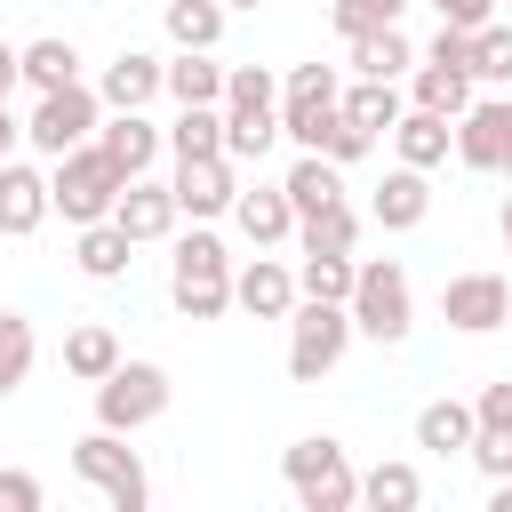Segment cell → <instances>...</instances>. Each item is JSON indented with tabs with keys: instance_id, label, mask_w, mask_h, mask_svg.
<instances>
[{
	"instance_id": "6da1fadb",
	"label": "cell",
	"mask_w": 512,
	"mask_h": 512,
	"mask_svg": "<svg viewBox=\"0 0 512 512\" xmlns=\"http://www.w3.org/2000/svg\"><path fill=\"white\" fill-rule=\"evenodd\" d=\"M168 296H176L184 320H224V312H232V256H224V240H216L208 224H192V232L176 240V256H168Z\"/></svg>"
},
{
	"instance_id": "7a4b0ae2",
	"label": "cell",
	"mask_w": 512,
	"mask_h": 512,
	"mask_svg": "<svg viewBox=\"0 0 512 512\" xmlns=\"http://www.w3.org/2000/svg\"><path fill=\"white\" fill-rule=\"evenodd\" d=\"M120 192H128V176L104 160V144L88 136V144H72L64 160H48V200H56V216L64 224H104L112 208H120Z\"/></svg>"
},
{
	"instance_id": "3957f363",
	"label": "cell",
	"mask_w": 512,
	"mask_h": 512,
	"mask_svg": "<svg viewBox=\"0 0 512 512\" xmlns=\"http://www.w3.org/2000/svg\"><path fill=\"white\" fill-rule=\"evenodd\" d=\"M72 472H80L112 512H144V504H152L144 456H136V448H128V432H112V424H96V432H80V440H72Z\"/></svg>"
},
{
	"instance_id": "277c9868",
	"label": "cell",
	"mask_w": 512,
	"mask_h": 512,
	"mask_svg": "<svg viewBox=\"0 0 512 512\" xmlns=\"http://www.w3.org/2000/svg\"><path fill=\"white\" fill-rule=\"evenodd\" d=\"M352 304H320V296H296V312H288V376L296 384H320V376H336V360L352 352Z\"/></svg>"
},
{
	"instance_id": "5b68a950",
	"label": "cell",
	"mask_w": 512,
	"mask_h": 512,
	"mask_svg": "<svg viewBox=\"0 0 512 512\" xmlns=\"http://www.w3.org/2000/svg\"><path fill=\"white\" fill-rule=\"evenodd\" d=\"M280 472H288V488H296L304 512H352L360 504V472L344 464V440H328V432H304L280 456Z\"/></svg>"
},
{
	"instance_id": "8992f818",
	"label": "cell",
	"mask_w": 512,
	"mask_h": 512,
	"mask_svg": "<svg viewBox=\"0 0 512 512\" xmlns=\"http://www.w3.org/2000/svg\"><path fill=\"white\" fill-rule=\"evenodd\" d=\"M352 328L376 336V344H408L416 328V296H408V272L392 256H368L360 280H352Z\"/></svg>"
},
{
	"instance_id": "52a82bcc",
	"label": "cell",
	"mask_w": 512,
	"mask_h": 512,
	"mask_svg": "<svg viewBox=\"0 0 512 512\" xmlns=\"http://www.w3.org/2000/svg\"><path fill=\"white\" fill-rule=\"evenodd\" d=\"M104 128V96L88 88V80H72V88H48L40 104H32V120H24V144L40 152V160H64L72 144H88Z\"/></svg>"
},
{
	"instance_id": "ba28073f",
	"label": "cell",
	"mask_w": 512,
	"mask_h": 512,
	"mask_svg": "<svg viewBox=\"0 0 512 512\" xmlns=\"http://www.w3.org/2000/svg\"><path fill=\"white\" fill-rule=\"evenodd\" d=\"M168 416V368L160 360H120L104 384H96V424L112 432H144Z\"/></svg>"
},
{
	"instance_id": "9c48e42d",
	"label": "cell",
	"mask_w": 512,
	"mask_h": 512,
	"mask_svg": "<svg viewBox=\"0 0 512 512\" xmlns=\"http://www.w3.org/2000/svg\"><path fill=\"white\" fill-rule=\"evenodd\" d=\"M440 320H448L456 336L504 328V320H512V280H504V272H456V280L440 288Z\"/></svg>"
},
{
	"instance_id": "30bf717a",
	"label": "cell",
	"mask_w": 512,
	"mask_h": 512,
	"mask_svg": "<svg viewBox=\"0 0 512 512\" xmlns=\"http://www.w3.org/2000/svg\"><path fill=\"white\" fill-rule=\"evenodd\" d=\"M176 208L192 216V224H216V216H232V200H240V160L232 152H208V160H176Z\"/></svg>"
},
{
	"instance_id": "8fae6325",
	"label": "cell",
	"mask_w": 512,
	"mask_h": 512,
	"mask_svg": "<svg viewBox=\"0 0 512 512\" xmlns=\"http://www.w3.org/2000/svg\"><path fill=\"white\" fill-rule=\"evenodd\" d=\"M504 152H512V96H472L456 112V160L480 168V176H496Z\"/></svg>"
},
{
	"instance_id": "7c38bea8",
	"label": "cell",
	"mask_w": 512,
	"mask_h": 512,
	"mask_svg": "<svg viewBox=\"0 0 512 512\" xmlns=\"http://www.w3.org/2000/svg\"><path fill=\"white\" fill-rule=\"evenodd\" d=\"M48 216H56V200H48V168H32V160H0V232H8V240H32Z\"/></svg>"
},
{
	"instance_id": "4fadbf2b",
	"label": "cell",
	"mask_w": 512,
	"mask_h": 512,
	"mask_svg": "<svg viewBox=\"0 0 512 512\" xmlns=\"http://www.w3.org/2000/svg\"><path fill=\"white\" fill-rule=\"evenodd\" d=\"M112 224L144 248V240H168L176 224H184V208H176V184H152V176H128V192H120V208H112Z\"/></svg>"
},
{
	"instance_id": "5bb4252c",
	"label": "cell",
	"mask_w": 512,
	"mask_h": 512,
	"mask_svg": "<svg viewBox=\"0 0 512 512\" xmlns=\"http://www.w3.org/2000/svg\"><path fill=\"white\" fill-rule=\"evenodd\" d=\"M296 296H304V288H296V272H288L280 256H256V264L232 272V304H240L248 320H288Z\"/></svg>"
},
{
	"instance_id": "9a60e30c",
	"label": "cell",
	"mask_w": 512,
	"mask_h": 512,
	"mask_svg": "<svg viewBox=\"0 0 512 512\" xmlns=\"http://www.w3.org/2000/svg\"><path fill=\"white\" fill-rule=\"evenodd\" d=\"M160 88H168V64H160V56H144V48H120V56L104 64V80H96L104 112H144Z\"/></svg>"
},
{
	"instance_id": "2e32d148",
	"label": "cell",
	"mask_w": 512,
	"mask_h": 512,
	"mask_svg": "<svg viewBox=\"0 0 512 512\" xmlns=\"http://www.w3.org/2000/svg\"><path fill=\"white\" fill-rule=\"evenodd\" d=\"M232 224H240L248 248H280V240H296V200H288V184H256V192L240 184Z\"/></svg>"
},
{
	"instance_id": "e0dca14e",
	"label": "cell",
	"mask_w": 512,
	"mask_h": 512,
	"mask_svg": "<svg viewBox=\"0 0 512 512\" xmlns=\"http://www.w3.org/2000/svg\"><path fill=\"white\" fill-rule=\"evenodd\" d=\"M96 144H104V160H112L120 176H152V160H160V144H168V128H152L144 112H104V128H96Z\"/></svg>"
},
{
	"instance_id": "ac0fdd59",
	"label": "cell",
	"mask_w": 512,
	"mask_h": 512,
	"mask_svg": "<svg viewBox=\"0 0 512 512\" xmlns=\"http://www.w3.org/2000/svg\"><path fill=\"white\" fill-rule=\"evenodd\" d=\"M392 152H400L408 168H424V176H432V168L456 152V120H448V112H424V104H408V112L392 120Z\"/></svg>"
},
{
	"instance_id": "d6986e66",
	"label": "cell",
	"mask_w": 512,
	"mask_h": 512,
	"mask_svg": "<svg viewBox=\"0 0 512 512\" xmlns=\"http://www.w3.org/2000/svg\"><path fill=\"white\" fill-rule=\"evenodd\" d=\"M368 216L384 224V232H416L424 216H432V184H424V168H384V184H376V200H368Z\"/></svg>"
},
{
	"instance_id": "ffe728a7",
	"label": "cell",
	"mask_w": 512,
	"mask_h": 512,
	"mask_svg": "<svg viewBox=\"0 0 512 512\" xmlns=\"http://www.w3.org/2000/svg\"><path fill=\"white\" fill-rule=\"evenodd\" d=\"M72 264L88 272V280H128V264H136V240L104 216V224H72Z\"/></svg>"
},
{
	"instance_id": "44dd1931",
	"label": "cell",
	"mask_w": 512,
	"mask_h": 512,
	"mask_svg": "<svg viewBox=\"0 0 512 512\" xmlns=\"http://www.w3.org/2000/svg\"><path fill=\"white\" fill-rule=\"evenodd\" d=\"M472 432H480V416H472V400H424L416 408V448H432V456H472Z\"/></svg>"
},
{
	"instance_id": "7402d4cb",
	"label": "cell",
	"mask_w": 512,
	"mask_h": 512,
	"mask_svg": "<svg viewBox=\"0 0 512 512\" xmlns=\"http://www.w3.org/2000/svg\"><path fill=\"white\" fill-rule=\"evenodd\" d=\"M408 104H424V112H464L472 104V64H440V56H424L416 72H408Z\"/></svg>"
},
{
	"instance_id": "603a6c76",
	"label": "cell",
	"mask_w": 512,
	"mask_h": 512,
	"mask_svg": "<svg viewBox=\"0 0 512 512\" xmlns=\"http://www.w3.org/2000/svg\"><path fill=\"white\" fill-rule=\"evenodd\" d=\"M344 48H352V72H360V80H400V72H416V48H408L400 24H376V32L344 40Z\"/></svg>"
},
{
	"instance_id": "cb8c5ba5",
	"label": "cell",
	"mask_w": 512,
	"mask_h": 512,
	"mask_svg": "<svg viewBox=\"0 0 512 512\" xmlns=\"http://www.w3.org/2000/svg\"><path fill=\"white\" fill-rule=\"evenodd\" d=\"M280 184H288V200H296V216H320L328 200H344V168H336L328 152H296Z\"/></svg>"
},
{
	"instance_id": "d4e9b609",
	"label": "cell",
	"mask_w": 512,
	"mask_h": 512,
	"mask_svg": "<svg viewBox=\"0 0 512 512\" xmlns=\"http://www.w3.org/2000/svg\"><path fill=\"white\" fill-rule=\"evenodd\" d=\"M120 360H128V352H120V336H112L104 320H80V328L64 336V376H80V384H104Z\"/></svg>"
},
{
	"instance_id": "484cf974",
	"label": "cell",
	"mask_w": 512,
	"mask_h": 512,
	"mask_svg": "<svg viewBox=\"0 0 512 512\" xmlns=\"http://www.w3.org/2000/svg\"><path fill=\"white\" fill-rule=\"evenodd\" d=\"M80 80V48L64 40V32H40V40H24V88L32 96H48V88H72Z\"/></svg>"
},
{
	"instance_id": "4316f807",
	"label": "cell",
	"mask_w": 512,
	"mask_h": 512,
	"mask_svg": "<svg viewBox=\"0 0 512 512\" xmlns=\"http://www.w3.org/2000/svg\"><path fill=\"white\" fill-rule=\"evenodd\" d=\"M352 240H360V208L352 200H328L320 216H296V248L304 256H352Z\"/></svg>"
},
{
	"instance_id": "83f0119b",
	"label": "cell",
	"mask_w": 512,
	"mask_h": 512,
	"mask_svg": "<svg viewBox=\"0 0 512 512\" xmlns=\"http://www.w3.org/2000/svg\"><path fill=\"white\" fill-rule=\"evenodd\" d=\"M360 504H376V512H416V504H424V472L400 464V456H384V464L360 472Z\"/></svg>"
},
{
	"instance_id": "f1b7e54d",
	"label": "cell",
	"mask_w": 512,
	"mask_h": 512,
	"mask_svg": "<svg viewBox=\"0 0 512 512\" xmlns=\"http://www.w3.org/2000/svg\"><path fill=\"white\" fill-rule=\"evenodd\" d=\"M168 96H176V104H224V64H216V48H176Z\"/></svg>"
},
{
	"instance_id": "f546056e",
	"label": "cell",
	"mask_w": 512,
	"mask_h": 512,
	"mask_svg": "<svg viewBox=\"0 0 512 512\" xmlns=\"http://www.w3.org/2000/svg\"><path fill=\"white\" fill-rule=\"evenodd\" d=\"M280 136V104H224V152L232 160H264Z\"/></svg>"
},
{
	"instance_id": "4dcf8cb0",
	"label": "cell",
	"mask_w": 512,
	"mask_h": 512,
	"mask_svg": "<svg viewBox=\"0 0 512 512\" xmlns=\"http://www.w3.org/2000/svg\"><path fill=\"white\" fill-rule=\"evenodd\" d=\"M168 152H176V160H208V152H224V104H176V120H168Z\"/></svg>"
},
{
	"instance_id": "1f68e13d",
	"label": "cell",
	"mask_w": 512,
	"mask_h": 512,
	"mask_svg": "<svg viewBox=\"0 0 512 512\" xmlns=\"http://www.w3.org/2000/svg\"><path fill=\"white\" fill-rule=\"evenodd\" d=\"M400 112H408V104H400V80H352V88H344V120H360L368 136H392Z\"/></svg>"
},
{
	"instance_id": "d6a6232c",
	"label": "cell",
	"mask_w": 512,
	"mask_h": 512,
	"mask_svg": "<svg viewBox=\"0 0 512 512\" xmlns=\"http://www.w3.org/2000/svg\"><path fill=\"white\" fill-rule=\"evenodd\" d=\"M224 0H168V40L176 48H216L224 40Z\"/></svg>"
},
{
	"instance_id": "836d02e7",
	"label": "cell",
	"mask_w": 512,
	"mask_h": 512,
	"mask_svg": "<svg viewBox=\"0 0 512 512\" xmlns=\"http://www.w3.org/2000/svg\"><path fill=\"white\" fill-rule=\"evenodd\" d=\"M32 360H40V336H32V320H24V312H0V400H8V392H24Z\"/></svg>"
},
{
	"instance_id": "e575fe53",
	"label": "cell",
	"mask_w": 512,
	"mask_h": 512,
	"mask_svg": "<svg viewBox=\"0 0 512 512\" xmlns=\"http://www.w3.org/2000/svg\"><path fill=\"white\" fill-rule=\"evenodd\" d=\"M352 280H360L352 256H304V264H296V288L320 296V304H352Z\"/></svg>"
},
{
	"instance_id": "d590c367",
	"label": "cell",
	"mask_w": 512,
	"mask_h": 512,
	"mask_svg": "<svg viewBox=\"0 0 512 512\" xmlns=\"http://www.w3.org/2000/svg\"><path fill=\"white\" fill-rule=\"evenodd\" d=\"M472 80H488V88H512V24H480L472 32Z\"/></svg>"
},
{
	"instance_id": "8d00e7d4",
	"label": "cell",
	"mask_w": 512,
	"mask_h": 512,
	"mask_svg": "<svg viewBox=\"0 0 512 512\" xmlns=\"http://www.w3.org/2000/svg\"><path fill=\"white\" fill-rule=\"evenodd\" d=\"M400 8H408V0H328V16H336L344 40H360V32H376V24H400Z\"/></svg>"
},
{
	"instance_id": "74e56055",
	"label": "cell",
	"mask_w": 512,
	"mask_h": 512,
	"mask_svg": "<svg viewBox=\"0 0 512 512\" xmlns=\"http://www.w3.org/2000/svg\"><path fill=\"white\" fill-rule=\"evenodd\" d=\"M224 104H280V72H264V64H224Z\"/></svg>"
},
{
	"instance_id": "f35d334b",
	"label": "cell",
	"mask_w": 512,
	"mask_h": 512,
	"mask_svg": "<svg viewBox=\"0 0 512 512\" xmlns=\"http://www.w3.org/2000/svg\"><path fill=\"white\" fill-rule=\"evenodd\" d=\"M472 416H480V432H512V376H496V384H480V400H472Z\"/></svg>"
},
{
	"instance_id": "ab89813d",
	"label": "cell",
	"mask_w": 512,
	"mask_h": 512,
	"mask_svg": "<svg viewBox=\"0 0 512 512\" xmlns=\"http://www.w3.org/2000/svg\"><path fill=\"white\" fill-rule=\"evenodd\" d=\"M472 464L488 480H512V432H472Z\"/></svg>"
},
{
	"instance_id": "60d3db41",
	"label": "cell",
	"mask_w": 512,
	"mask_h": 512,
	"mask_svg": "<svg viewBox=\"0 0 512 512\" xmlns=\"http://www.w3.org/2000/svg\"><path fill=\"white\" fill-rule=\"evenodd\" d=\"M40 504H48V488L32 472H0V512H40Z\"/></svg>"
},
{
	"instance_id": "b9f144b4",
	"label": "cell",
	"mask_w": 512,
	"mask_h": 512,
	"mask_svg": "<svg viewBox=\"0 0 512 512\" xmlns=\"http://www.w3.org/2000/svg\"><path fill=\"white\" fill-rule=\"evenodd\" d=\"M432 8H440V24H464V32H480L496 16V0H432Z\"/></svg>"
},
{
	"instance_id": "7bdbcfd3",
	"label": "cell",
	"mask_w": 512,
	"mask_h": 512,
	"mask_svg": "<svg viewBox=\"0 0 512 512\" xmlns=\"http://www.w3.org/2000/svg\"><path fill=\"white\" fill-rule=\"evenodd\" d=\"M16 80H24V48H8V40H0V88H16Z\"/></svg>"
},
{
	"instance_id": "ee69618b",
	"label": "cell",
	"mask_w": 512,
	"mask_h": 512,
	"mask_svg": "<svg viewBox=\"0 0 512 512\" xmlns=\"http://www.w3.org/2000/svg\"><path fill=\"white\" fill-rule=\"evenodd\" d=\"M488 488H496L488 504H496V512H512V480H488Z\"/></svg>"
},
{
	"instance_id": "f6af8a7d",
	"label": "cell",
	"mask_w": 512,
	"mask_h": 512,
	"mask_svg": "<svg viewBox=\"0 0 512 512\" xmlns=\"http://www.w3.org/2000/svg\"><path fill=\"white\" fill-rule=\"evenodd\" d=\"M504 248H512V192H504Z\"/></svg>"
},
{
	"instance_id": "bcb514c9",
	"label": "cell",
	"mask_w": 512,
	"mask_h": 512,
	"mask_svg": "<svg viewBox=\"0 0 512 512\" xmlns=\"http://www.w3.org/2000/svg\"><path fill=\"white\" fill-rule=\"evenodd\" d=\"M8 96H16V88H0V120H8Z\"/></svg>"
},
{
	"instance_id": "7dc6e473",
	"label": "cell",
	"mask_w": 512,
	"mask_h": 512,
	"mask_svg": "<svg viewBox=\"0 0 512 512\" xmlns=\"http://www.w3.org/2000/svg\"><path fill=\"white\" fill-rule=\"evenodd\" d=\"M224 8H264V0H224Z\"/></svg>"
},
{
	"instance_id": "c3c4849f",
	"label": "cell",
	"mask_w": 512,
	"mask_h": 512,
	"mask_svg": "<svg viewBox=\"0 0 512 512\" xmlns=\"http://www.w3.org/2000/svg\"><path fill=\"white\" fill-rule=\"evenodd\" d=\"M496 176H512V152H504V168H496Z\"/></svg>"
},
{
	"instance_id": "681fc988",
	"label": "cell",
	"mask_w": 512,
	"mask_h": 512,
	"mask_svg": "<svg viewBox=\"0 0 512 512\" xmlns=\"http://www.w3.org/2000/svg\"><path fill=\"white\" fill-rule=\"evenodd\" d=\"M504 328H512V320H504Z\"/></svg>"
},
{
	"instance_id": "f907efd6",
	"label": "cell",
	"mask_w": 512,
	"mask_h": 512,
	"mask_svg": "<svg viewBox=\"0 0 512 512\" xmlns=\"http://www.w3.org/2000/svg\"><path fill=\"white\" fill-rule=\"evenodd\" d=\"M0 160H8V152H0Z\"/></svg>"
}]
</instances>
